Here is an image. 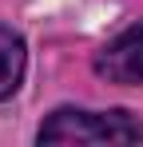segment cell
Here are the masks:
<instances>
[{
    "label": "cell",
    "instance_id": "6da1fadb",
    "mask_svg": "<svg viewBox=\"0 0 143 147\" xmlns=\"http://www.w3.org/2000/svg\"><path fill=\"white\" fill-rule=\"evenodd\" d=\"M143 123L131 111H84L60 107L40 127V143H139Z\"/></svg>",
    "mask_w": 143,
    "mask_h": 147
},
{
    "label": "cell",
    "instance_id": "7a4b0ae2",
    "mask_svg": "<svg viewBox=\"0 0 143 147\" xmlns=\"http://www.w3.org/2000/svg\"><path fill=\"white\" fill-rule=\"evenodd\" d=\"M95 72L111 84H143V24L127 28L95 56Z\"/></svg>",
    "mask_w": 143,
    "mask_h": 147
},
{
    "label": "cell",
    "instance_id": "3957f363",
    "mask_svg": "<svg viewBox=\"0 0 143 147\" xmlns=\"http://www.w3.org/2000/svg\"><path fill=\"white\" fill-rule=\"evenodd\" d=\"M24 40L12 28H0V99H8L24 80Z\"/></svg>",
    "mask_w": 143,
    "mask_h": 147
}]
</instances>
